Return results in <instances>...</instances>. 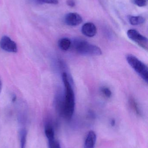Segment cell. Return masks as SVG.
Segmentation results:
<instances>
[{"mask_svg":"<svg viewBox=\"0 0 148 148\" xmlns=\"http://www.w3.org/2000/svg\"><path fill=\"white\" fill-rule=\"evenodd\" d=\"M62 80L65 88V96L63 101L59 105V111L65 119L70 120L72 118L74 112V93L66 73L62 74Z\"/></svg>","mask_w":148,"mask_h":148,"instance_id":"6da1fadb","label":"cell"},{"mask_svg":"<svg viewBox=\"0 0 148 148\" xmlns=\"http://www.w3.org/2000/svg\"><path fill=\"white\" fill-rule=\"evenodd\" d=\"M74 47L76 51L82 55L99 56L102 54L101 49L99 47L83 40H75Z\"/></svg>","mask_w":148,"mask_h":148,"instance_id":"7a4b0ae2","label":"cell"},{"mask_svg":"<svg viewBox=\"0 0 148 148\" xmlns=\"http://www.w3.org/2000/svg\"><path fill=\"white\" fill-rule=\"evenodd\" d=\"M129 66L141 77L147 83L148 82V67L141 61L133 55L129 54L126 57Z\"/></svg>","mask_w":148,"mask_h":148,"instance_id":"3957f363","label":"cell"},{"mask_svg":"<svg viewBox=\"0 0 148 148\" xmlns=\"http://www.w3.org/2000/svg\"><path fill=\"white\" fill-rule=\"evenodd\" d=\"M128 37L145 50H148V40L147 37L141 34L137 30L130 29L127 32Z\"/></svg>","mask_w":148,"mask_h":148,"instance_id":"277c9868","label":"cell"},{"mask_svg":"<svg viewBox=\"0 0 148 148\" xmlns=\"http://www.w3.org/2000/svg\"><path fill=\"white\" fill-rule=\"evenodd\" d=\"M0 47L3 50L9 53H16L17 51V45L16 42L6 36L1 38Z\"/></svg>","mask_w":148,"mask_h":148,"instance_id":"5b68a950","label":"cell"},{"mask_svg":"<svg viewBox=\"0 0 148 148\" xmlns=\"http://www.w3.org/2000/svg\"><path fill=\"white\" fill-rule=\"evenodd\" d=\"M64 21L66 24L70 26H76L83 22L81 16L76 13H70L65 16Z\"/></svg>","mask_w":148,"mask_h":148,"instance_id":"8992f818","label":"cell"},{"mask_svg":"<svg viewBox=\"0 0 148 148\" xmlns=\"http://www.w3.org/2000/svg\"><path fill=\"white\" fill-rule=\"evenodd\" d=\"M81 32L85 36L88 37H93L97 33L96 27L94 23L88 22L83 25Z\"/></svg>","mask_w":148,"mask_h":148,"instance_id":"52a82bcc","label":"cell"},{"mask_svg":"<svg viewBox=\"0 0 148 148\" xmlns=\"http://www.w3.org/2000/svg\"><path fill=\"white\" fill-rule=\"evenodd\" d=\"M96 140V135L93 131H90L87 134L85 142L84 148H94Z\"/></svg>","mask_w":148,"mask_h":148,"instance_id":"ba28073f","label":"cell"},{"mask_svg":"<svg viewBox=\"0 0 148 148\" xmlns=\"http://www.w3.org/2000/svg\"><path fill=\"white\" fill-rule=\"evenodd\" d=\"M71 42L70 39L67 38H63L59 40L58 46L63 51H67L71 47Z\"/></svg>","mask_w":148,"mask_h":148,"instance_id":"9c48e42d","label":"cell"},{"mask_svg":"<svg viewBox=\"0 0 148 148\" xmlns=\"http://www.w3.org/2000/svg\"><path fill=\"white\" fill-rule=\"evenodd\" d=\"M129 23L132 25H140L144 23L145 21V19L142 16H130L128 17Z\"/></svg>","mask_w":148,"mask_h":148,"instance_id":"30bf717a","label":"cell"},{"mask_svg":"<svg viewBox=\"0 0 148 148\" xmlns=\"http://www.w3.org/2000/svg\"><path fill=\"white\" fill-rule=\"evenodd\" d=\"M45 134L49 141L54 140V128L50 124H47L45 126Z\"/></svg>","mask_w":148,"mask_h":148,"instance_id":"8fae6325","label":"cell"},{"mask_svg":"<svg viewBox=\"0 0 148 148\" xmlns=\"http://www.w3.org/2000/svg\"><path fill=\"white\" fill-rule=\"evenodd\" d=\"M27 132L26 130L22 129L20 133V148H25Z\"/></svg>","mask_w":148,"mask_h":148,"instance_id":"7c38bea8","label":"cell"},{"mask_svg":"<svg viewBox=\"0 0 148 148\" xmlns=\"http://www.w3.org/2000/svg\"><path fill=\"white\" fill-rule=\"evenodd\" d=\"M129 103H130V105L132 106L133 109L135 111L136 113L137 114L141 115L140 110L137 103L135 101V100L131 98V99H130V101H129Z\"/></svg>","mask_w":148,"mask_h":148,"instance_id":"4fadbf2b","label":"cell"},{"mask_svg":"<svg viewBox=\"0 0 148 148\" xmlns=\"http://www.w3.org/2000/svg\"><path fill=\"white\" fill-rule=\"evenodd\" d=\"M101 90L103 95L105 96L106 97L110 98L112 96V91L110 90V89L109 88L107 87H102L101 88Z\"/></svg>","mask_w":148,"mask_h":148,"instance_id":"5bb4252c","label":"cell"},{"mask_svg":"<svg viewBox=\"0 0 148 148\" xmlns=\"http://www.w3.org/2000/svg\"><path fill=\"white\" fill-rule=\"evenodd\" d=\"M49 148H61L60 143L55 140L49 141Z\"/></svg>","mask_w":148,"mask_h":148,"instance_id":"9a60e30c","label":"cell"},{"mask_svg":"<svg viewBox=\"0 0 148 148\" xmlns=\"http://www.w3.org/2000/svg\"><path fill=\"white\" fill-rule=\"evenodd\" d=\"M38 3H49V4H58V0H36Z\"/></svg>","mask_w":148,"mask_h":148,"instance_id":"2e32d148","label":"cell"},{"mask_svg":"<svg viewBox=\"0 0 148 148\" xmlns=\"http://www.w3.org/2000/svg\"><path fill=\"white\" fill-rule=\"evenodd\" d=\"M134 2L140 7H145L147 5V0H134Z\"/></svg>","mask_w":148,"mask_h":148,"instance_id":"e0dca14e","label":"cell"},{"mask_svg":"<svg viewBox=\"0 0 148 148\" xmlns=\"http://www.w3.org/2000/svg\"><path fill=\"white\" fill-rule=\"evenodd\" d=\"M66 3L68 6L71 8L75 7L76 5V2L75 0H67Z\"/></svg>","mask_w":148,"mask_h":148,"instance_id":"ac0fdd59","label":"cell"},{"mask_svg":"<svg viewBox=\"0 0 148 148\" xmlns=\"http://www.w3.org/2000/svg\"><path fill=\"white\" fill-rule=\"evenodd\" d=\"M116 122L115 121L114 119H113V120L111 121V124L112 126H114L115 125Z\"/></svg>","mask_w":148,"mask_h":148,"instance_id":"d6986e66","label":"cell"},{"mask_svg":"<svg viewBox=\"0 0 148 148\" xmlns=\"http://www.w3.org/2000/svg\"><path fill=\"white\" fill-rule=\"evenodd\" d=\"M2 88V84L0 78V94H1V91Z\"/></svg>","mask_w":148,"mask_h":148,"instance_id":"ffe728a7","label":"cell"},{"mask_svg":"<svg viewBox=\"0 0 148 148\" xmlns=\"http://www.w3.org/2000/svg\"><path fill=\"white\" fill-rule=\"evenodd\" d=\"M16 100V97L14 95V97H13V98H12V101L13 102H14Z\"/></svg>","mask_w":148,"mask_h":148,"instance_id":"44dd1931","label":"cell"}]
</instances>
